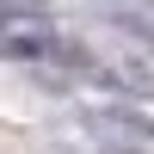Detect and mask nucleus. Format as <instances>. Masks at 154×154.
<instances>
[{"label": "nucleus", "instance_id": "obj_1", "mask_svg": "<svg viewBox=\"0 0 154 154\" xmlns=\"http://www.w3.org/2000/svg\"><path fill=\"white\" fill-rule=\"evenodd\" d=\"M0 49L19 56V62H43V56H56V37H49V31H25V25H12V31H0Z\"/></svg>", "mask_w": 154, "mask_h": 154}, {"label": "nucleus", "instance_id": "obj_2", "mask_svg": "<svg viewBox=\"0 0 154 154\" xmlns=\"http://www.w3.org/2000/svg\"><path fill=\"white\" fill-rule=\"evenodd\" d=\"M0 6H12V12H37V6H49V0H0Z\"/></svg>", "mask_w": 154, "mask_h": 154}]
</instances>
